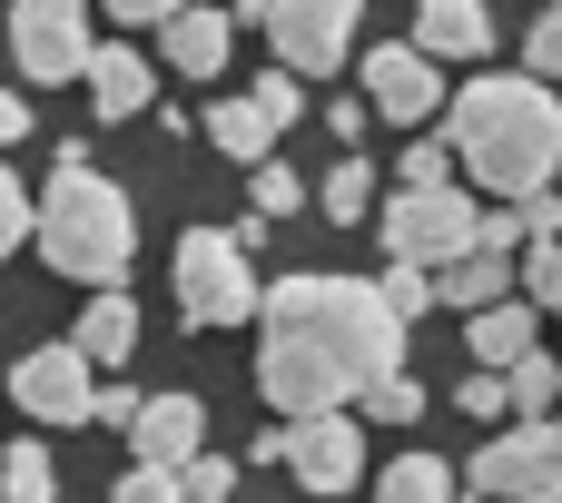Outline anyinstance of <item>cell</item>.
I'll return each mask as SVG.
<instances>
[{"label": "cell", "instance_id": "cell-15", "mask_svg": "<svg viewBox=\"0 0 562 503\" xmlns=\"http://www.w3.org/2000/svg\"><path fill=\"white\" fill-rule=\"evenodd\" d=\"M69 346H79L89 366H128V356H138V297H128V287H99V297L79 306Z\"/></svg>", "mask_w": 562, "mask_h": 503}, {"label": "cell", "instance_id": "cell-33", "mask_svg": "<svg viewBox=\"0 0 562 503\" xmlns=\"http://www.w3.org/2000/svg\"><path fill=\"white\" fill-rule=\"evenodd\" d=\"M524 297H533V306H553V297H562V237H543V247L524 257Z\"/></svg>", "mask_w": 562, "mask_h": 503}, {"label": "cell", "instance_id": "cell-34", "mask_svg": "<svg viewBox=\"0 0 562 503\" xmlns=\"http://www.w3.org/2000/svg\"><path fill=\"white\" fill-rule=\"evenodd\" d=\"M524 69H533V79H562V20H553V10L524 30Z\"/></svg>", "mask_w": 562, "mask_h": 503}, {"label": "cell", "instance_id": "cell-27", "mask_svg": "<svg viewBox=\"0 0 562 503\" xmlns=\"http://www.w3.org/2000/svg\"><path fill=\"white\" fill-rule=\"evenodd\" d=\"M415 415H425V385H415V376H405V366H395V376H375V385H366V425H415Z\"/></svg>", "mask_w": 562, "mask_h": 503}, {"label": "cell", "instance_id": "cell-17", "mask_svg": "<svg viewBox=\"0 0 562 503\" xmlns=\"http://www.w3.org/2000/svg\"><path fill=\"white\" fill-rule=\"evenodd\" d=\"M533 297H504V306H484V316H464V346H474V366H494V376H514L524 356H533Z\"/></svg>", "mask_w": 562, "mask_h": 503}, {"label": "cell", "instance_id": "cell-24", "mask_svg": "<svg viewBox=\"0 0 562 503\" xmlns=\"http://www.w3.org/2000/svg\"><path fill=\"white\" fill-rule=\"evenodd\" d=\"M504 385H514V415H562V366L543 356V346H533V356H524Z\"/></svg>", "mask_w": 562, "mask_h": 503}, {"label": "cell", "instance_id": "cell-43", "mask_svg": "<svg viewBox=\"0 0 562 503\" xmlns=\"http://www.w3.org/2000/svg\"><path fill=\"white\" fill-rule=\"evenodd\" d=\"M553 316H562V297H553Z\"/></svg>", "mask_w": 562, "mask_h": 503}, {"label": "cell", "instance_id": "cell-19", "mask_svg": "<svg viewBox=\"0 0 562 503\" xmlns=\"http://www.w3.org/2000/svg\"><path fill=\"white\" fill-rule=\"evenodd\" d=\"M514 277H524V267H514L504 247H474V257H454L435 287H445V306H454V316H484V306H504V297H514Z\"/></svg>", "mask_w": 562, "mask_h": 503}, {"label": "cell", "instance_id": "cell-26", "mask_svg": "<svg viewBox=\"0 0 562 503\" xmlns=\"http://www.w3.org/2000/svg\"><path fill=\"white\" fill-rule=\"evenodd\" d=\"M247 198H257V217H296L306 208V178L286 158H267V168H247Z\"/></svg>", "mask_w": 562, "mask_h": 503}, {"label": "cell", "instance_id": "cell-22", "mask_svg": "<svg viewBox=\"0 0 562 503\" xmlns=\"http://www.w3.org/2000/svg\"><path fill=\"white\" fill-rule=\"evenodd\" d=\"M316 208H326L336 227H356V217L375 208V168H366V158H336V168H326V188H316Z\"/></svg>", "mask_w": 562, "mask_h": 503}, {"label": "cell", "instance_id": "cell-20", "mask_svg": "<svg viewBox=\"0 0 562 503\" xmlns=\"http://www.w3.org/2000/svg\"><path fill=\"white\" fill-rule=\"evenodd\" d=\"M375 503H464V474L445 455H395L375 474Z\"/></svg>", "mask_w": 562, "mask_h": 503}, {"label": "cell", "instance_id": "cell-8", "mask_svg": "<svg viewBox=\"0 0 562 503\" xmlns=\"http://www.w3.org/2000/svg\"><path fill=\"white\" fill-rule=\"evenodd\" d=\"M356 20H366V0H277L267 40H277V59L296 79H326V69L356 59Z\"/></svg>", "mask_w": 562, "mask_h": 503}, {"label": "cell", "instance_id": "cell-9", "mask_svg": "<svg viewBox=\"0 0 562 503\" xmlns=\"http://www.w3.org/2000/svg\"><path fill=\"white\" fill-rule=\"evenodd\" d=\"M10 405L40 415V425H89V405H99V366H89L79 346H30V356L10 366Z\"/></svg>", "mask_w": 562, "mask_h": 503}, {"label": "cell", "instance_id": "cell-40", "mask_svg": "<svg viewBox=\"0 0 562 503\" xmlns=\"http://www.w3.org/2000/svg\"><path fill=\"white\" fill-rule=\"evenodd\" d=\"M237 20H257V30H267V20H277V0H237Z\"/></svg>", "mask_w": 562, "mask_h": 503}, {"label": "cell", "instance_id": "cell-16", "mask_svg": "<svg viewBox=\"0 0 562 503\" xmlns=\"http://www.w3.org/2000/svg\"><path fill=\"white\" fill-rule=\"evenodd\" d=\"M415 49H425V59H484V49H494L484 0H415Z\"/></svg>", "mask_w": 562, "mask_h": 503}, {"label": "cell", "instance_id": "cell-2", "mask_svg": "<svg viewBox=\"0 0 562 503\" xmlns=\"http://www.w3.org/2000/svg\"><path fill=\"white\" fill-rule=\"evenodd\" d=\"M445 138H454V158H464V178H484L494 198H543L562 168V99L553 79H533V69H514V79H474V89H454V109H445Z\"/></svg>", "mask_w": 562, "mask_h": 503}, {"label": "cell", "instance_id": "cell-32", "mask_svg": "<svg viewBox=\"0 0 562 503\" xmlns=\"http://www.w3.org/2000/svg\"><path fill=\"white\" fill-rule=\"evenodd\" d=\"M178 484H188V503H227V494H237V465H227V455H198Z\"/></svg>", "mask_w": 562, "mask_h": 503}, {"label": "cell", "instance_id": "cell-23", "mask_svg": "<svg viewBox=\"0 0 562 503\" xmlns=\"http://www.w3.org/2000/svg\"><path fill=\"white\" fill-rule=\"evenodd\" d=\"M375 287H385V306H395L405 326H415L425 306H445V287H435V267H415V257H385V277H375Z\"/></svg>", "mask_w": 562, "mask_h": 503}, {"label": "cell", "instance_id": "cell-7", "mask_svg": "<svg viewBox=\"0 0 562 503\" xmlns=\"http://www.w3.org/2000/svg\"><path fill=\"white\" fill-rule=\"evenodd\" d=\"M10 59L20 79H89L99 59V30H89V0H10Z\"/></svg>", "mask_w": 562, "mask_h": 503}, {"label": "cell", "instance_id": "cell-14", "mask_svg": "<svg viewBox=\"0 0 562 503\" xmlns=\"http://www.w3.org/2000/svg\"><path fill=\"white\" fill-rule=\"evenodd\" d=\"M158 49H168V69H188V79H217V69H227V49H237V20L188 0V10L158 30Z\"/></svg>", "mask_w": 562, "mask_h": 503}, {"label": "cell", "instance_id": "cell-12", "mask_svg": "<svg viewBox=\"0 0 562 503\" xmlns=\"http://www.w3.org/2000/svg\"><path fill=\"white\" fill-rule=\"evenodd\" d=\"M207 455V405L198 395H148V415L128 425V465H168V474H188Z\"/></svg>", "mask_w": 562, "mask_h": 503}, {"label": "cell", "instance_id": "cell-37", "mask_svg": "<svg viewBox=\"0 0 562 503\" xmlns=\"http://www.w3.org/2000/svg\"><path fill=\"white\" fill-rule=\"evenodd\" d=\"M366 109H375V99H326V128L356 148V138H366Z\"/></svg>", "mask_w": 562, "mask_h": 503}, {"label": "cell", "instance_id": "cell-41", "mask_svg": "<svg viewBox=\"0 0 562 503\" xmlns=\"http://www.w3.org/2000/svg\"><path fill=\"white\" fill-rule=\"evenodd\" d=\"M0 405H10V385H0Z\"/></svg>", "mask_w": 562, "mask_h": 503}, {"label": "cell", "instance_id": "cell-35", "mask_svg": "<svg viewBox=\"0 0 562 503\" xmlns=\"http://www.w3.org/2000/svg\"><path fill=\"white\" fill-rule=\"evenodd\" d=\"M138 415H148V395H138V385H99V405H89V425H119V435H128Z\"/></svg>", "mask_w": 562, "mask_h": 503}, {"label": "cell", "instance_id": "cell-42", "mask_svg": "<svg viewBox=\"0 0 562 503\" xmlns=\"http://www.w3.org/2000/svg\"><path fill=\"white\" fill-rule=\"evenodd\" d=\"M553 20H562V0H553Z\"/></svg>", "mask_w": 562, "mask_h": 503}, {"label": "cell", "instance_id": "cell-28", "mask_svg": "<svg viewBox=\"0 0 562 503\" xmlns=\"http://www.w3.org/2000/svg\"><path fill=\"white\" fill-rule=\"evenodd\" d=\"M454 168H464V158H454V138H415L395 178H405V188H454Z\"/></svg>", "mask_w": 562, "mask_h": 503}, {"label": "cell", "instance_id": "cell-11", "mask_svg": "<svg viewBox=\"0 0 562 503\" xmlns=\"http://www.w3.org/2000/svg\"><path fill=\"white\" fill-rule=\"evenodd\" d=\"M286 474L306 494H356L366 474V425L356 415H286Z\"/></svg>", "mask_w": 562, "mask_h": 503}, {"label": "cell", "instance_id": "cell-39", "mask_svg": "<svg viewBox=\"0 0 562 503\" xmlns=\"http://www.w3.org/2000/svg\"><path fill=\"white\" fill-rule=\"evenodd\" d=\"M20 138H30V99H20V89H0V148H20Z\"/></svg>", "mask_w": 562, "mask_h": 503}, {"label": "cell", "instance_id": "cell-1", "mask_svg": "<svg viewBox=\"0 0 562 503\" xmlns=\"http://www.w3.org/2000/svg\"><path fill=\"white\" fill-rule=\"evenodd\" d=\"M257 395L277 415H346L375 376L405 366V316L366 277H286L257 306Z\"/></svg>", "mask_w": 562, "mask_h": 503}, {"label": "cell", "instance_id": "cell-31", "mask_svg": "<svg viewBox=\"0 0 562 503\" xmlns=\"http://www.w3.org/2000/svg\"><path fill=\"white\" fill-rule=\"evenodd\" d=\"M454 415H514V385H504L494 366H474V376L454 385Z\"/></svg>", "mask_w": 562, "mask_h": 503}, {"label": "cell", "instance_id": "cell-3", "mask_svg": "<svg viewBox=\"0 0 562 503\" xmlns=\"http://www.w3.org/2000/svg\"><path fill=\"white\" fill-rule=\"evenodd\" d=\"M40 257H49L59 277H79L89 297H99V287H128L138 208H128V188H109V178L89 168L79 138L59 148V178H49V198H40Z\"/></svg>", "mask_w": 562, "mask_h": 503}, {"label": "cell", "instance_id": "cell-30", "mask_svg": "<svg viewBox=\"0 0 562 503\" xmlns=\"http://www.w3.org/2000/svg\"><path fill=\"white\" fill-rule=\"evenodd\" d=\"M257 99H267V119H277V128H296V119H306V79H296L286 59H277L267 79H257Z\"/></svg>", "mask_w": 562, "mask_h": 503}, {"label": "cell", "instance_id": "cell-25", "mask_svg": "<svg viewBox=\"0 0 562 503\" xmlns=\"http://www.w3.org/2000/svg\"><path fill=\"white\" fill-rule=\"evenodd\" d=\"M30 237H40V198H30V188H20V168L0 158V257H20Z\"/></svg>", "mask_w": 562, "mask_h": 503}, {"label": "cell", "instance_id": "cell-38", "mask_svg": "<svg viewBox=\"0 0 562 503\" xmlns=\"http://www.w3.org/2000/svg\"><path fill=\"white\" fill-rule=\"evenodd\" d=\"M524 227H533V247L562 237V198H553V188H543V198H524Z\"/></svg>", "mask_w": 562, "mask_h": 503}, {"label": "cell", "instance_id": "cell-18", "mask_svg": "<svg viewBox=\"0 0 562 503\" xmlns=\"http://www.w3.org/2000/svg\"><path fill=\"white\" fill-rule=\"evenodd\" d=\"M198 128H207V148H227L237 168H267V148H277V119H267V99H257V89H247V99H217Z\"/></svg>", "mask_w": 562, "mask_h": 503}, {"label": "cell", "instance_id": "cell-4", "mask_svg": "<svg viewBox=\"0 0 562 503\" xmlns=\"http://www.w3.org/2000/svg\"><path fill=\"white\" fill-rule=\"evenodd\" d=\"M168 267H178V316H188V326H247V316L267 306L257 257L237 247V227H188Z\"/></svg>", "mask_w": 562, "mask_h": 503}, {"label": "cell", "instance_id": "cell-36", "mask_svg": "<svg viewBox=\"0 0 562 503\" xmlns=\"http://www.w3.org/2000/svg\"><path fill=\"white\" fill-rule=\"evenodd\" d=\"M99 10H109V20H128V30H168L188 0H99Z\"/></svg>", "mask_w": 562, "mask_h": 503}, {"label": "cell", "instance_id": "cell-10", "mask_svg": "<svg viewBox=\"0 0 562 503\" xmlns=\"http://www.w3.org/2000/svg\"><path fill=\"white\" fill-rule=\"evenodd\" d=\"M366 99H375V119H395V128H425L435 109H454V99H445V59H425L415 40L366 49Z\"/></svg>", "mask_w": 562, "mask_h": 503}, {"label": "cell", "instance_id": "cell-5", "mask_svg": "<svg viewBox=\"0 0 562 503\" xmlns=\"http://www.w3.org/2000/svg\"><path fill=\"white\" fill-rule=\"evenodd\" d=\"M385 257H415V267H454V257H474V237H484V208L464 198V188H395L385 198Z\"/></svg>", "mask_w": 562, "mask_h": 503}, {"label": "cell", "instance_id": "cell-6", "mask_svg": "<svg viewBox=\"0 0 562 503\" xmlns=\"http://www.w3.org/2000/svg\"><path fill=\"white\" fill-rule=\"evenodd\" d=\"M464 484L494 503H562V415H524V425H504L474 465H464Z\"/></svg>", "mask_w": 562, "mask_h": 503}, {"label": "cell", "instance_id": "cell-13", "mask_svg": "<svg viewBox=\"0 0 562 503\" xmlns=\"http://www.w3.org/2000/svg\"><path fill=\"white\" fill-rule=\"evenodd\" d=\"M79 89H89V109H99V119H148V109H158V69H148L128 40H99V59H89V79H79Z\"/></svg>", "mask_w": 562, "mask_h": 503}, {"label": "cell", "instance_id": "cell-21", "mask_svg": "<svg viewBox=\"0 0 562 503\" xmlns=\"http://www.w3.org/2000/svg\"><path fill=\"white\" fill-rule=\"evenodd\" d=\"M0 503H59L49 445H10V455H0Z\"/></svg>", "mask_w": 562, "mask_h": 503}, {"label": "cell", "instance_id": "cell-29", "mask_svg": "<svg viewBox=\"0 0 562 503\" xmlns=\"http://www.w3.org/2000/svg\"><path fill=\"white\" fill-rule=\"evenodd\" d=\"M109 503H188V484H178L168 465H128V474L109 484Z\"/></svg>", "mask_w": 562, "mask_h": 503}]
</instances>
